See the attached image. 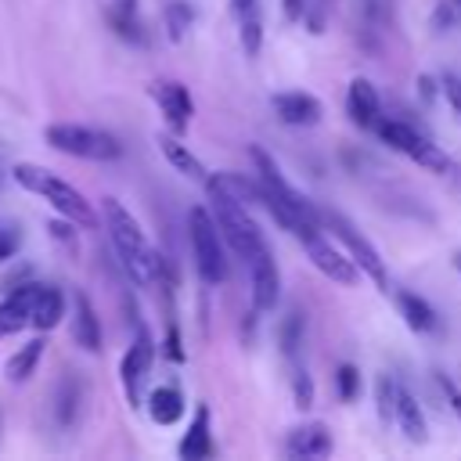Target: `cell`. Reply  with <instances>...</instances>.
<instances>
[{
  "instance_id": "cell-1",
  "label": "cell",
  "mask_w": 461,
  "mask_h": 461,
  "mask_svg": "<svg viewBox=\"0 0 461 461\" xmlns=\"http://www.w3.org/2000/svg\"><path fill=\"white\" fill-rule=\"evenodd\" d=\"M252 162H256V173H259V184H263V209L274 216V223H281L288 234H295L299 241L310 234V230H321V209L303 198L277 169V162L259 148L252 144L249 148Z\"/></svg>"
},
{
  "instance_id": "cell-2",
  "label": "cell",
  "mask_w": 461,
  "mask_h": 461,
  "mask_svg": "<svg viewBox=\"0 0 461 461\" xmlns=\"http://www.w3.org/2000/svg\"><path fill=\"white\" fill-rule=\"evenodd\" d=\"M101 212H104V227L112 234V245L122 259V270L140 285V288H151V285H162V256L148 245L140 223L130 216V209L119 202V198H101Z\"/></svg>"
},
{
  "instance_id": "cell-3",
  "label": "cell",
  "mask_w": 461,
  "mask_h": 461,
  "mask_svg": "<svg viewBox=\"0 0 461 461\" xmlns=\"http://www.w3.org/2000/svg\"><path fill=\"white\" fill-rule=\"evenodd\" d=\"M205 194H209V212H212L220 234H223V241L230 245V252H234L245 267H249L252 259H259L263 252H270L263 230L256 227V220H252V212H249V205H241L238 198H230V194H227L223 187H216L212 180H205Z\"/></svg>"
},
{
  "instance_id": "cell-4",
  "label": "cell",
  "mask_w": 461,
  "mask_h": 461,
  "mask_svg": "<svg viewBox=\"0 0 461 461\" xmlns=\"http://www.w3.org/2000/svg\"><path fill=\"white\" fill-rule=\"evenodd\" d=\"M11 173H14V180H18L25 191H32V194H40L43 202H50V209H54L58 216H68V220L79 223V227H94V223H97V212H94V205L83 198V191H76L68 180L54 176L50 169L32 166V162H14Z\"/></svg>"
},
{
  "instance_id": "cell-5",
  "label": "cell",
  "mask_w": 461,
  "mask_h": 461,
  "mask_svg": "<svg viewBox=\"0 0 461 461\" xmlns=\"http://www.w3.org/2000/svg\"><path fill=\"white\" fill-rule=\"evenodd\" d=\"M43 140L61 155L90 158V162H112L122 155V144L115 133L97 126H79V122H50L43 130Z\"/></svg>"
},
{
  "instance_id": "cell-6",
  "label": "cell",
  "mask_w": 461,
  "mask_h": 461,
  "mask_svg": "<svg viewBox=\"0 0 461 461\" xmlns=\"http://www.w3.org/2000/svg\"><path fill=\"white\" fill-rule=\"evenodd\" d=\"M187 238H191V252H194V267L198 277L205 285H223L227 281V256H223V234L212 220V212L205 205H191L187 209Z\"/></svg>"
},
{
  "instance_id": "cell-7",
  "label": "cell",
  "mask_w": 461,
  "mask_h": 461,
  "mask_svg": "<svg viewBox=\"0 0 461 461\" xmlns=\"http://www.w3.org/2000/svg\"><path fill=\"white\" fill-rule=\"evenodd\" d=\"M375 133L393 148V151H400V155H407L411 162H418V166H425V169H432V173H447L450 169V158L421 133V130H414L411 122H400V119H378L375 122Z\"/></svg>"
},
{
  "instance_id": "cell-8",
  "label": "cell",
  "mask_w": 461,
  "mask_h": 461,
  "mask_svg": "<svg viewBox=\"0 0 461 461\" xmlns=\"http://www.w3.org/2000/svg\"><path fill=\"white\" fill-rule=\"evenodd\" d=\"M321 227H328V230L349 249V256H353V263L360 267V274H367L382 292H389V277H385V263H382L378 249H375L339 209H321Z\"/></svg>"
},
{
  "instance_id": "cell-9",
  "label": "cell",
  "mask_w": 461,
  "mask_h": 461,
  "mask_svg": "<svg viewBox=\"0 0 461 461\" xmlns=\"http://www.w3.org/2000/svg\"><path fill=\"white\" fill-rule=\"evenodd\" d=\"M303 249H306L310 263H313L324 277H331L335 285H357L360 267L353 263V256H346L342 249H335L321 230H310V234L303 238Z\"/></svg>"
},
{
  "instance_id": "cell-10",
  "label": "cell",
  "mask_w": 461,
  "mask_h": 461,
  "mask_svg": "<svg viewBox=\"0 0 461 461\" xmlns=\"http://www.w3.org/2000/svg\"><path fill=\"white\" fill-rule=\"evenodd\" d=\"M151 97H155V104L162 108L166 126H169L173 133H187V122L194 119V101H191L187 86L176 83V79H155V83H151Z\"/></svg>"
},
{
  "instance_id": "cell-11",
  "label": "cell",
  "mask_w": 461,
  "mask_h": 461,
  "mask_svg": "<svg viewBox=\"0 0 461 461\" xmlns=\"http://www.w3.org/2000/svg\"><path fill=\"white\" fill-rule=\"evenodd\" d=\"M151 360H155V346H151L148 331H140L133 339V346L122 353V364H119V378H122L130 407H140V385H144V375L151 371Z\"/></svg>"
},
{
  "instance_id": "cell-12",
  "label": "cell",
  "mask_w": 461,
  "mask_h": 461,
  "mask_svg": "<svg viewBox=\"0 0 461 461\" xmlns=\"http://www.w3.org/2000/svg\"><path fill=\"white\" fill-rule=\"evenodd\" d=\"M249 285H252V310L256 313H267L277 306L281 299V274H277V263L270 252H263L259 259L249 263Z\"/></svg>"
},
{
  "instance_id": "cell-13",
  "label": "cell",
  "mask_w": 461,
  "mask_h": 461,
  "mask_svg": "<svg viewBox=\"0 0 461 461\" xmlns=\"http://www.w3.org/2000/svg\"><path fill=\"white\" fill-rule=\"evenodd\" d=\"M274 104V115L285 122V126H317L321 122V101L313 94H303V90H288V94H274L270 97Z\"/></svg>"
},
{
  "instance_id": "cell-14",
  "label": "cell",
  "mask_w": 461,
  "mask_h": 461,
  "mask_svg": "<svg viewBox=\"0 0 461 461\" xmlns=\"http://www.w3.org/2000/svg\"><path fill=\"white\" fill-rule=\"evenodd\" d=\"M43 285H14V292H7L0 299V335H14L22 328H29L32 321V303L40 295Z\"/></svg>"
},
{
  "instance_id": "cell-15",
  "label": "cell",
  "mask_w": 461,
  "mask_h": 461,
  "mask_svg": "<svg viewBox=\"0 0 461 461\" xmlns=\"http://www.w3.org/2000/svg\"><path fill=\"white\" fill-rule=\"evenodd\" d=\"M285 454H288V457H295V461L328 457V454H331V432H328L321 421H306V425H299V429H292V432H288Z\"/></svg>"
},
{
  "instance_id": "cell-16",
  "label": "cell",
  "mask_w": 461,
  "mask_h": 461,
  "mask_svg": "<svg viewBox=\"0 0 461 461\" xmlns=\"http://www.w3.org/2000/svg\"><path fill=\"white\" fill-rule=\"evenodd\" d=\"M72 342L83 353H101V317L83 292L72 295Z\"/></svg>"
},
{
  "instance_id": "cell-17",
  "label": "cell",
  "mask_w": 461,
  "mask_h": 461,
  "mask_svg": "<svg viewBox=\"0 0 461 461\" xmlns=\"http://www.w3.org/2000/svg\"><path fill=\"white\" fill-rule=\"evenodd\" d=\"M158 148H162V155H166V162L176 169V173H184L187 180H194V184H205L209 180V169H205V162L187 148V144H180V133H158Z\"/></svg>"
},
{
  "instance_id": "cell-18",
  "label": "cell",
  "mask_w": 461,
  "mask_h": 461,
  "mask_svg": "<svg viewBox=\"0 0 461 461\" xmlns=\"http://www.w3.org/2000/svg\"><path fill=\"white\" fill-rule=\"evenodd\" d=\"M346 112H349V119L357 122V126H371L375 130V122L382 119V104H378V94H375V86L364 79V76H357L353 83H349V90H346Z\"/></svg>"
},
{
  "instance_id": "cell-19",
  "label": "cell",
  "mask_w": 461,
  "mask_h": 461,
  "mask_svg": "<svg viewBox=\"0 0 461 461\" xmlns=\"http://www.w3.org/2000/svg\"><path fill=\"white\" fill-rule=\"evenodd\" d=\"M393 418H396V425H400V432H403L407 443H425L429 439V421H425L418 400L403 385L396 389V414Z\"/></svg>"
},
{
  "instance_id": "cell-20",
  "label": "cell",
  "mask_w": 461,
  "mask_h": 461,
  "mask_svg": "<svg viewBox=\"0 0 461 461\" xmlns=\"http://www.w3.org/2000/svg\"><path fill=\"white\" fill-rule=\"evenodd\" d=\"M61 317H65V295L54 288V285H43L40 288V295H36V303H32V321H29V328H36V331H54L58 324H61Z\"/></svg>"
},
{
  "instance_id": "cell-21",
  "label": "cell",
  "mask_w": 461,
  "mask_h": 461,
  "mask_svg": "<svg viewBox=\"0 0 461 461\" xmlns=\"http://www.w3.org/2000/svg\"><path fill=\"white\" fill-rule=\"evenodd\" d=\"M43 349H47V339H43V331L36 335V339H29L25 346H18L11 357H7V364H4V378L7 382H25L32 371H36V364L43 360Z\"/></svg>"
},
{
  "instance_id": "cell-22",
  "label": "cell",
  "mask_w": 461,
  "mask_h": 461,
  "mask_svg": "<svg viewBox=\"0 0 461 461\" xmlns=\"http://www.w3.org/2000/svg\"><path fill=\"white\" fill-rule=\"evenodd\" d=\"M180 457L184 461H202L212 454V436H209V407H198L194 411V421L187 425L184 439H180Z\"/></svg>"
},
{
  "instance_id": "cell-23",
  "label": "cell",
  "mask_w": 461,
  "mask_h": 461,
  "mask_svg": "<svg viewBox=\"0 0 461 461\" xmlns=\"http://www.w3.org/2000/svg\"><path fill=\"white\" fill-rule=\"evenodd\" d=\"M396 306H400V317H403V324H407L411 331H418V335L436 331V310H432L421 295H414V292H396Z\"/></svg>"
},
{
  "instance_id": "cell-24",
  "label": "cell",
  "mask_w": 461,
  "mask_h": 461,
  "mask_svg": "<svg viewBox=\"0 0 461 461\" xmlns=\"http://www.w3.org/2000/svg\"><path fill=\"white\" fill-rule=\"evenodd\" d=\"M148 414H151L155 425H176V421L184 418V396H180V389H173V385L151 389V396H148Z\"/></svg>"
},
{
  "instance_id": "cell-25",
  "label": "cell",
  "mask_w": 461,
  "mask_h": 461,
  "mask_svg": "<svg viewBox=\"0 0 461 461\" xmlns=\"http://www.w3.org/2000/svg\"><path fill=\"white\" fill-rule=\"evenodd\" d=\"M108 22L112 29L130 40V43H144V22H140V11H137V0H115L108 7Z\"/></svg>"
},
{
  "instance_id": "cell-26",
  "label": "cell",
  "mask_w": 461,
  "mask_h": 461,
  "mask_svg": "<svg viewBox=\"0 0 461 461\" xmlns=\"http://www.w3.org/2000/svg\"><path fill=\"white\" fill-rule=\"evenodd\" d=\"M79 403H83V385L76 378H61V385H58V407H54L61 429H72L76 425Z\"/></svg>"
},
{
  "instance_id": "cell-27",
  "label": "cell",
  "mask_w": 461,
  "mask_h": 461,
  "mask_svg": "<svg viewBox=\"0 0 461 461\" xmlns=\"http://www.w3.org/2000/svg\"><path fill=\"white\" fill-rule=\"evenodd\" d=\"M162 22H166V36H169L173 43H180V40L191 32V25H194V7H191V4H184V0H176V4H169V7H166Z\"/></svg>"
},
{
  "instance_id": "cell-28",
  "label": "cell",
  "mask_w": 461,
  "mask_h": 461,
  "mask_svg": "<svg viewBox=\"0 0 461 461\" xmlns=\"http://www.w3.org/2000/svg\"><path fill=\"white\" fill-rule=\"evenodd\" d=\"M238 40H241V50H245L249 58L259 54V43H263V22H259L256 11H249V14L238 18Z\"/></svg>"
},
{
  "instance_id": "cell-29",
  "label": "cell",
  "mask_w": 461,
  "mask_h": 461,
  "mask_svg": "<svg viewBox=\"0 0 461 461\" xmlns=\"http://www.w3.org/2000/svg\"><path fill=\"white\" fill-rule=\"evenodd\" d=\"M396 389H400V382H396L393 375H378V382H375V400H378V418H382V421H389V418L396 414Z\"/></svg>"
},
{
  "instance_id": "cell-30",
  "label": "cell",
  "mask_w": 461,
  "mask_h": 461,
  "mask_svg": "<svg viewBox=\"0 0 461 461\" xmlns=\"http://www.w3.org/2000/svg\"><path fill=\"white\" fill-rule=\"evenodd\" d=\"M461 25V0H439L432 11V29L436 32H450Z\"/></svg>"
},
{
  "instance_id": "cell-31",
  "label": "cell",
  "mask_w": 461,
  "mask_h": 461,
  "mask_svg": "<svg viewBox=\"0 0 461 461\" xmlns=\"http://www.w3.org/2000/svg\"><path fill=\"white\" fill-rule=\"evenodd\" d=\"M335 389H339L342 400H357V396H360V371H357L353 364H339V371H335Z\"/></svg>"
},
{
  "instance_id": "cell-32",
  "label": "cell",
  "mask_w": 461,
  "mask_h": 461,
  "mask_svg": "<svg viewBox=\"0 0 461 461\" xmlns=\"http://www.w3.org/2000/svg\"><path fill=\"white\" fill-rule=\"evenodd\" d=\"M299 339H303V317L292 310V313L285 317V324H281V349L292 357V353L299 349Z\"/></svg>"
},
{
  "instance_id": "cell-33",
  "label": "cell",
  "mask_w": 461,
  "mask_h": 461,
  "mask_svg": "<svg viewBox=\"0 0 461 461\" xmlns=\"http://www.w3.org/2000/svg\"><path fill=\"white\" fill-rule=\"evenodd\" d=\"M292 396H295V407H299V411H306V407L313 403V378H310L303 367L292 375Z\"/></svg>"
},
{
  "instance_id": "cell-34",
  "label": "cell",
  "mask_w": 461,
  "mask_h": 461,
  "mask_svg": "<svg viewBox=\"0 0 461 461\" xmlns=\"http://www.w3.org/2000/svg\"><path fill=\"white\" fill-rule=\"evenodd\" d=\"M439 94H443L447 104L461 115V76H457V72H443V76H439Z\"/></svg>"
},
{
  "instance_id": "cell-35",
  "label": "cell",
  "mask_w": 461,
  "mask_h": 461,
  "mask_svg": "<svg viewBox=\"0 0 461 461\" xmlns=\"http://www.w3.org/2000/svg\"><path fill=\"white\" fill-rule=\"evenodd\" d=\"M76 227H79V223H72L68 216H65V220H50V238L76 252Z\"/></svg>"
},
{
  "instance_id": "cell-36",
  "label": "cell",
  "mask_w": 461,
  "mask_h": 461,
  "mask_svg": "<svg viewBox=\"0 0 461 461\" xmlns=\"http://www.w3.org/2000/svg\"><path fill=\"white\" fill-rule=\"evenodd\" d=\"M18 245H22L18 227H14V223H0V263L11 259V256L18 252Z\"/></svg>"
},
{
  "instance_id": "cell-37",
  "label": "cell",
  "mask_w": 461,
  "mask_h": 461,
  "mask_svg": "<svg viewBox=\"0 0 461 461\" xmlns=\"http://www.w3.org/2000/svg\"><path fill=\"white\" fill-rule=\"evenodd\" d=\"M436 382H439V389H443V396H447L450 411L461 418V389H457V382H454V378H447V375H439V371H436Z\"/></svg>"
},
{
  "instance_id": "cell-38",
  "label": "cell",
  "mask_w": 461,
  "mask_h": 461,
  "mask_svg": "<svg viewBox=\"0 0 461 461\" xmlns=\"http://www.w3.org/2000/svg\"><path fill=\"white\" fill-rule=\"evenodd\" d=\"M166 357H169V360H176V364L184 360V349H180V335H176V328H173V324H169V331H166Z\"/></svg>"
},
{
  "instance_id": "cell-39",
  "label": "cell",
  "mask_w": 461,
  "mask_h": 461,
  "mask_svg": "<svg viewBox=\"0 0 461 461\" xmlns=\"http://www.w3.org/2000/svg\"><path fill=\"white\" fill-rule=\"evenodd\" d=\"M285 18L288 22H303L306 18V0H285Z\"/></svg>"
},
{
  "instance_id": "cell-40",
  "label": "cell",
  "mask_w": 461,
  "mask_h": 461,
  "mask_svg": "<svg viewBox=\"0 0 461 461\" xmlns=\"http://www.w3.org/2000/svg\"><path fill=\"white\" fill-rule=\"evenodd\" d=\"M249 11H256V0H230V14H249Z\"/></svg>"
},
{
  "instance_id": "cell-41",
  "label": "cell",
  "mask_w": 461,
  "mask_h": 461,
  "mask_svg": "<svg viewBox=\"0 0 461 461\" xmlns=\"http://www.w3.org/2000/svg\"><path fill=\"white\" fill-rule=\"evenodd\" d=\"M418 86H421V97L429 101V97H432V79H429V76H418Z\"/></svg>"
},
{
  "instance_id": "cell-42",
  "label": "cell",
  "mask_w": 461,
  "mask_h": 461,
  "mask_svg": "<svg viewBox=\"0 0 461 461\" xmlns=\"http://www.w3.org/2000/svg\"><path fill=\"white\" fill-rule=\"evenodd\" d=\"M454 267H457V274H461V252H454Z\"/></svg>"
}]
</instances>
